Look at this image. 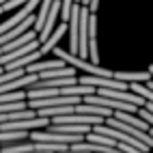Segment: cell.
<instances>
[{
    "instance_id": "cell-1",
    "label": "cell",
    "mask_w": 153,
    "mask_h": 153,
    "mask_svg": "<svg viewBox=\"0 0 153 153\" xmlns=\"http://www.w3.org/2000/svg\"><path fill=\"white\" fill-rule=\"evenodd\" d=\"M50 54L58 56L60 60H65L67 65L76 67L78 71H84V74H88V76H112V74H114V71H110L106 67H99V63H91L88 58H82V56H78V54H71V52H67V50H60L58 45Z\"/></svg>"
},
{
    "instance_id": "cell-5",
    "label": "cell",
    "mask_w": 153,
    "mask_h": 153,
    "mask_svg": "<svg viewBox=\"0 0 153 153\" xmlns=\"http://www.w3.org/2000/svg\"><path fill=\"white\" fill-rule=\"evenodd\" d=\"M35 112H37L39 117L54 119V117H63V114H71V112H76V106H71V104H63V106H52V108H37Z\"/></svg>"
},
{
    "instance_id": "cell-3",
    "label": "cell",
    "mask_w": 153,
    "mask_h": 153,
    "mask_svg": "<svg viewBox=\"0 0 153 153\" xmlns=\"http://www.w3.org/2000/svg\"><path fill=\"white\" fill-rule=\"evenodd\" d=\"M114 76L117 80H121V82H149V80L153 78L151 76V71L147 69V71H114Z\"/></svg>"
},
{
    "instance_id": "cell-6",
    "label": "cell",
    "mask_w": 153,
    "mask_h": 153,
    "mask_svg": "<svg viewBox=\"0 0 153 153\" xmlns=\"http://www.w3.org/2000/svg\"><path fill=\"white\" fill-rule=\"evenodd\" d=\"M30 131L26 129H0V147L2 145H11V142H19V140H28Z\"/></svg>"
},
{
    "instance_id": "cell-7",
    "label": "cell",
    "mask_w": 153,
    "mask_h": 153,
    "mask_svg": "<svg viewBox=\"0 0 153 153\" xmlns=\"http://www.w3.org/2000/svg\"><path fill=\"white\" fill-rule=\"evenodd\" d=\"M41 56H43V54H41V50H33V52H28L26 56H22V58H13L11 63H7L4 69H24V67H28L30 63L39 60Z\"/></svg>"
},
{
    "instance_id": "cell-8",
    "label": "cell",
    "mask_w": 153,
    "mask_h": 153,
    "mask_svg": "<svg viewBox=\"0 0 153 153\" xmlns=\"http://www.w3.org/2000/svg\"><path fill=\"white\" fill-rule=\"evenodd\" d=\"M76 0H60V22H67L69 13H71V7H74Z\"/></svg>"
},
{
    "instance_id": "cell-9",
    "label": "cell",
    "mask_w": 153,
    "mask_h": 153,
    "mask_svg": "<svg viewBox=\"0 0 153 153\" xmlns=\"http://www.w3.org/2000/svg\"><path fill=\"white\" fill-rule=\"evenodd\" d=\"M149 71H151V76H153V65H149Z\"/></svg>"
},
{
    "instance_id": "cell-4",
    "label": "cell",
    "mask_w": 153,
    "mask_h": 153,
    "mask_svg": "<svg viewBox=\"0 0 153 153\" xmlns=\"http://www.w3.org/2000/svg\"><path fill=\"white\" fill-rule=\"evenodd\" d=\"M67 65L65 60H60L58 56L52 58V60H35V63H30L28 67H24L28 74H39V71H48V69H56V67H63Z\"/></svg>"
},
{
    "instance_id": "cell-2",
    "label": "cell",
    "mask_w": 153,
    "mask_h": 153,
    "mask_svg": "<svg viewBox=\"0 0 153 153\" xmlns=\"http://www.w3.org/2000/svg\"><path fill=\"white\" fill-rule=\"evenodd\" d=\"M67 28H69V24H67V22H60V24H56V28L52 30V33H50V37L45 39V41H43L41 45H39V50H41V54H43V56H48V54H50V52H52V50L58 45V41L65 37Z\"/></svg>"
}]
</instances>
